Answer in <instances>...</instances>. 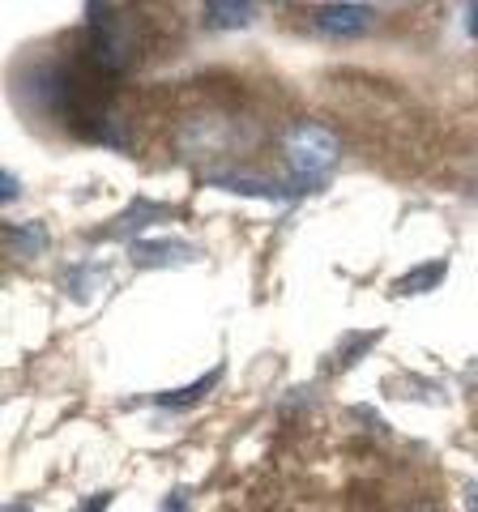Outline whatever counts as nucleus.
I'll return each instance as SVG.
<instances>
[{"label":"nucleus","mask_w":478,"mask_h":512,"mask_svg":"<svg viewBox=\"0 0 478 512\" xmlns=\"http://www.w3.org/2000/svg\"><path fill=\"white\" fill-rule=\"evenodd\" d=\"M163 512H188V500H184V495H180V491H175V495H167V504H163Z\"/></svg>","instance_id":"1a4fd4ad"},{"label":"nucleus","mask_w":478,"mask_h":512,"mask_svg":"<svg viewBox=\"0 0 478 512\" xmlns=\"http://www.w3.org/2000/svg\"><path fill=\"white\" fill-rule=\"evenodd\" d=\"M470 18H474V22H470V30H474V35H478V5L470 9Z\"/></svg>","instance_id":"f8f14e48"},{"label":"nucleus","mask_w":478,"mask_h":512,"mask_svg":"<svg viewBox=\"0 0 478 512\" xmlns=\"http://www.w3.org/2000/svg\"><path fill=\"white\" fill-rule=\"evenodd\" d=\"M111 504V491H103V495H90V504H82L77 512H103Z\"/></svg>","instance_id":"6e6552de"},{"label":"nucleus","mask_w":478,"mask_h":512,"mask_svg":"<svg viewBox=\"0 0 478 512\" xmlns=\"http://www.w3.org/2000/svg\"><path fill=\"white\" fill-rule=\"evenodd\" d=\"M282 154H286V167H291L299 180H321V175L342 158V146H338V137H333L325 124L299 120V124L286 128Z\"/></svg>","instance_id":"f257e3e1"},{"label":"nucleus","mask_w":478,"mask_h":512,"mask_svg":"<svg viewBox=\"0 0 478 512\" xmlns=\"http://www.w3.org/2000/svg\"><path fill=\"white\" fill-rule=\"evenodd\" d=\"M18 197V180H13V175H5V201H13Z\"/></svg>","instance_id":"9b49d317"},{"label":"nucleus","mask_w":478,"mask_h":512,"mask_svg":"<svg viewBox=\"0 0 478 512\" xmlns=\"http://www.w3.org/2000/svg\"><path fill=\"white\" fill-rule=\"evenodd\" d=\"M5 235H9V252L22 256V261H30V256H39L47 248V231L39 222H13Z\"/></svg>","instance_id":"20e7f679"},{"label":"nucleus","mask_w":478,"mask_h":512,"mask_svg":"<svg viewBox=\"0 0 478 512\" xmlns=\"http://www.w3.org/2000/svg\"><path fill=\"white\" fill-rule=\"evenodd\" d=\"M9 512H30V508L26 504H9Z\"/></svg>","instance_id":"4468645a"},{"label":"nucleus","mask_w":478,"mask_h":512,"mask_svg":"<svg viewBox=\"0 0 478 512\" xmlns=\"http://www.w3.org/2000/svg\"><path fill=\"white\" fill-rule=\"evenodd\" d=\"M410 512H440V508H432V504H419V508H410Z\"/></svg>","instance_id":"ddd939ff"},{"label":"nucleus","mask_w":478,"mask_h":512,"mask_svg":"<svg viewBox=\"0 0 478 512\" xmlns=\"http://www.w3.org/2000/svg\"><path fill=\"white\" fill-rule=\"evenodd\" d=\"M312 18H316V30H321V35L355 39V35H368L372 22H376V13L368 5H321Z\"/></svg>","instance_id":"f03ea898"},{"label":"nucleus","mask_w":478,"mask_h":512,"mask_svg":"<svg viewBox=\"0 0 478 512\" xmlns=\"http://www.w3.org/2000/svg\"><path fill=\"white\" fill-rule=\"evenodd\" d=\"M466 508H470V512H478V487H474V483L466 487Z\"/></svg>","instance_id":"9d476101"},{"label":"nucleus","mask_w":478,"mask_h":512,"mask_svg":"<svg viewBox=\"0 0 478 512\" xmlns=\"http://www.w3.org/2000/svg\"><path fill=\"white\" fill-rule=\"evenodd\" d=\"M175 256H197V248L171 244V239H158V244H133V261H141V265H171Z\"/></svg>","instance_id":"423d86ee"},{"label":"nucleus","mask_w":478,"mask_h":512,"mask_svg":"<svg viewBox=\"0 0 478 512\" xmlns=\"http://www.w3.org/2000/svg\"><path fill=\"white\" fill-rule=\"evenodd\" d=\"M252 18H257V5H231V0H214V5H205V22L222 26V30L248 26Z\"/></svg>","instance_id":"39448f33"},{"label":"nucleus","mask_w":478,"mask_h":512,"mask_svg":"<svg viewBox=\"0 0 478 512\" xmlns=\"http://www.w3.org/2000/svg\"><path fill=\"white\" fill-rule=\"evenodd\" d=\"M444 282V261H427L419 269H410V274H402L393 282V295L397 299H406V295H427V291H436V286Z\"/></svg>","instance_id":"7ed1b4c3"},{"label":"nucleus","mask_w":478,"mask_h":512,"mask_svg":"<svg viewBox=\"0 0 478 512\" xmlns=\"http://www.w3.org/2000/svg\"><path fill=\"white\" fill-rule=\"evenodd\" d=\"M218 367H214V372L210 376H201V380H193V384H188V389H175V393H158L154 397V402L158 406H193L197 402V397H205V393H210L214 389V384H218Z\"/></svg>","instance_id":"0eeeda50"}]
</instances>
